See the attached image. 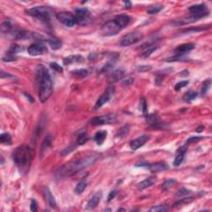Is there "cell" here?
Listing matches in <instances>:
<instances>
[{
    "label": "cell",
    "instance_id": "obj_1",
    "mask_svg": "<svg viewBox=\"0 0 212 212\" xmlns=\"http://www.w3.org/2000/svg\"><path fill=\"white\" fill-rule=\"evenodd\" d=\"M36 81L38 88V96L44 103L50 98L53 92V84L50 73L43 65H39L36 71Z\"/></svg>",
    "mask_w": 212,
    "mask_h": 212
},
{
    "label": "cell",
    "instance_id": "obj_2",
    "mask_svg": "<svg viewBox=\"0 0 212 212\" xmlns=\"http://www.w3.org/2000/svg\"><path fill=\"white\" fill-rule=\"evenodd\" d=\"M33 150L28 145H22L13 152V160L21 173H28L33 158Z\"/></svg>",
    "mask_w": 212,
    "mask_h": 212
},
{
    "label": "cell",
    "instance_id": "obj_3",
    "mask_svg": "<svg viewBox=\"0 0 212 212\" xmlns=\"http://www.w3.org/2000/svg\"><path fill=\"white\" fill-rule=\"evenodd\" d=\"M99 154H91L90 156L78 159L74 162H71L67 164L64 165L59 171V175L62 177H70L76 174L77 172H81V170L85 169L86 167H89L90 165L94 164L96 161L99 159Z\"/></svg>",
    "mask_w": 212,
    "mask_h": 212
},
{
    "label": "cell",
    "instance_id": "obj_4",
    "mask_svg": "<svg viewBox=\"0 0 212 212\" xmlns=\"http://www.w3.org/2000/svg\"><path fill=\"white\" fill-rule=\"evenodd\" d=\"M189 11L190 13H191V16L187 19V20H189L188 23L198 20L200 18H204V17H205V16L209 14V11L207 9L206 5H205L203 3L197 4V5H193L192 7H190Z\"/></svg>",
    "mask_w": 212,
    "mask_h": 212
},
{
    "label": "cell",
    "instance_id": "obj_5",
    "mask_svg": "<svg viewBox=\"0 0 212 212\" xmlns=\"http://www.w3.org/2000/svg\"><path fill=\"white\" fill-rule=\"evenodd\" d=\"M26 13L34 18H39L44 22L49 21V18H50V9L47 7H44V6H38V7L28 9L26 10Z\"/></svg>",
    "mask_w": 212,
    "mask_h": 212
},
{
    "label": "cell",
    "instance_id": "obj_6",
    "mask_svg": "<svg viewBox=\"0 0 212 212\" xmlns=\"http://www.w3.org/2000/svg\"><path fill=\"white\" fill-rule=\"evenodd\" d=\"M144 38V36L141 33L139 32H132L129 33L126 35H124L121 38V40L119 42V44L122 46H129L134 45L135 43L139 42V41H141Z\"/></svg>",
    "mask_w": 212,
    "mask_h": 212
},
{
    "label": "cell",
    "instance_id": "obj_7",
    "mask_svg": "<svg viewBox=\"0 0 212 212\" xmlns=\"http://www.w3.org/2000/svg\"><path fill=\"white\" fill-rule=\"evenodd\" d=\"M117 120V115L115 114H108L105 115L95 117L91 119V124L93 126H99V125H104V124H113Z\"/></svg>",
    "mask_w": 212,
    "mask_h": 212
},
{
    "label": "cell",
    "instance_id": "obj_8",
    "mask_svg": "<svg viewBox=\"0 0 212 212\" xmlns=\"http://www.w3.org/2000/svg\"><path fill=\"white\" fill-rule=\"evenodd\" d=\"M122 29L119 28V26L115 23L114 20H111L107 22L105 24H104L101 28V33L103 36L109 37V36H114L121 31Z\"/></svg>",
    "mask_w": 212,
    "mask_h": 212
},
{
    "label": "cell",
    "instance_id": "obj_9",
    "mask_svg": "<svg viewBox=\"0 0 212 212\" xmlns=\"http://www.w3.org/2000/svg\"><path fill=\"white\" fill-rule=\"evenodd\" d=\"M75 18L76 23L79 25H86L91 19V13L88 8H79L75 11Z\"/></svg>",
    "mask_w": 212,
    "mask_h": 212
},
{
    "label": "cell",
    "instance_id": "obj_10",
    "mask_svg": "<svg viewBox=\"0 0 212 212\" xmlns=\"http://www.w3.org/2000/svg\"><path fill=\"white\" fill-rule=\"evenodd\" d=\"M56 18L62 24L68 28H72L76 24L75 15L69 12H61L56 14Z\"/></svg>",
    "mask_w": 212,
    "mask_h": 212
},
{
    "label": "cell",
    "instance_id": "obj_11",
    "mask_svg": "<svg viewBox=\"0 0 212 212\" xmlns=\"http://www.w3.org/2000/svg\"><path fill=\"white\" fill-rule=\"evenodd\" d=\"M28 51L31 56H40L47 52V48L42 42H37L30 45L28 48Z\"/></svg>",
    "mask_w": 212,
    "mask_h": 212
},
{
    "label": "cell",
    "instance_id": "obj_12",
    "mask_svg": "<svg viewBox=\"0 0 212 212\" xmlns=\"http://www.w3.org/2000/svg\"><path fill=\"white\" fill-rule=\"evenodd\" d=\"M114 87H113V86H109V87H108V88L105 90V91L104 92L103 95L99 98V99L95 103V109H99V108H101L104 104H106L107 102H109V100L110 99V98H111V96L114 95Z\"/></svg>",
    "mask_w": 212,
    "mask_h": 212
},
{
    "label": "cell",
    "instance_id": "obj_13",
    "mask_svg": "<svg viewBox=\"0 0 212 212\" xmlns=\"http://www.w3.org/2000/svg\"><path fill=\"white\" fill-rule=\"evenodd\" d=\"M149 139H150V136L148 135V134L142 135V136L139 137V138H137L134 140L130 142V148L133 150H137V149L140 148L141 147L144 146V144L148 141Z\"/></svg>",
    "mask_w": 212,
    "mask_h": 212
},
{
    "label": "cell",
    "instance_id": "obj_14",
    "mask_svg": "<svg viewBox=\"0 0 212 212\" xmlns=\"http://www.w3.org/2000/svg\"><path fill=\"white\" fill-rule=\"evenodd\" d=\"M43 192V197H44V199H45L46 204L49 205L50 207L53 208V209H56V200L54 198V197L51 194V192L47 187H45L42 191Z\"/></svg>",
    "mask_w": 212,
    "mask_h": 212
},
{
    "label": "cell",
    "instance_id": "obj_15",
    "mask_svg": "<svg viewBox=\"0 0 212 212\" xmlns=\"http://www.w3.org/2000/svg\"><path fill=\"white\" fill-rule=\"evenodd\" d=\"M101 198H102V192H97L92 196L90 201L87 203L86 205V209L87 210H93L95 209L99 205L100 201Z\"/></svg>",
    "mask_w": 212,
    "mask_h": 212
},
{
    "label": "cell",
    "instance_id": "obj_16",
    "mask_svg": "<svg viewBox=\"0 0 212 212\" xmlns=\"http://www.w3.org/2000/svg\"><path fill=\"white\" fill-rule=\"evenodd\" d=\"M114 20L119 26V28L121 29H124L131 22V18H130L129 16L126 15V14H120V15L116 16Z\"/></svg>",
    "mask_w": 212,
    "mask_h": 212
},
{
    "label": "cell",
    "instance_id": "obj_17",
    "mask_svg": "<svg viewBox=\"0 0 212 212\" xmlns=\"http://www.w3.org/2000/svg\"><path fill=\"white\" fill-rule=\"evenodd\" d=\"M195 48V44L193 43H186V44H182L178 46L176 50L175 53L176 55H185L187 52H189Z\"/></svg>",
    "mask_w": 212,
    "mask_h": 212
},
{
    "label": "cell",
    "instance_id": "obj_18",
    "mask_svg": "<svg viewBox=\"0 0 212 212\" xmlns=\"http://www.w3.org/2000/svg\"><path fill=\"white\" fill-rule=\"evenodd\" d=\"M124 76V71L122 69H117L115 71H112L111 73H109L108 79H109V82L114 83L119 81V80H122Z\"/></svg>",
    "mask_w": 212,
    "mask_h": 212
},
{
    "label": "cell",
    "instance_id": "obj_19",
    "mask_svg": "<svg viewBox=\"0 0 212 212\" xmlns=\"http://www.w3.org/2000/svg\"><path fill=\"white\" fill-rule=\"evenodd\" d=\"M187 146H182L177 150V156H176V158H175L174 162H173V165L175 167H178V166L182 164V162H183V159H184L186 152H187Z\"/></svg>",
    "mask_w": 212,
    "mask_h": 212
},
{
    "label": "cell",
    "instance_id": "obj_20",
    "mask_svg": "<svg viewBox=\"0 0 212 212\" xmlns=\"http://www.w3.org/2000/svg\"><path fill=\"white\" fill-rule=\"evenodd\" d=\"M148 167L152 172H163V171H166V170L169 168L167 163L162 162H156V163H153V164L149 165Z\"/></svg>",
    "mask_w": 212,
    "mask_h": 212
},
{
    "label": "cell",
    "instance_id": "obj_21",
    "mask_svg": "<svg viewBox=\"0 0 212 212\" xmlns=\"http://www.w3.org/2000/svg\"><path fill=\"white\" fill-rule=\"evenodd\" d=\"M85 61V58L81 55H73L69 56L63 60L64 65H70L71 63H81Z\"/></svg>",
    "mask_w": 212,
    "mask_h": 212
},
{
    "label": "cell",
    "instance_id": "obj_22",
    "mask_svg": "<svg viewBox=\"0 0 212 212\" xmlns=\"http://www.w3.org/2000/svg\"><path fill=\"white\" fill-rule=\"evenodd\" d=\"M155 182H156V178L155 177H148V178H147V179L144 180L143 182H140L138 186H139V189L143 190L153 186L155 184Z\"/></svg>",
    "mask_w": 212,
    "mask_h": 212
},
{
    "label": "cell",
    "instance_id": "obj_23",
    "mask_svg": "<svg viewBox=\"0 0 212 212\" xmlns=\"http://www.w3.org/2000/svg\"><path fill=\"white\" fill-rule=\"evenodd\" d=\"M106 138H107V131L101 130V131L96 133L95 137H94V140L96 142V144L98 145H101L104 142Z\"/></svg>",
    "mask_w": 212,
    "mask_h": 212
},
{
    "label": "cell",
    "instance_id": "obj_24",
    "mask_svg": "<svg viewBox=\"0 0 212 212\" xmlns=\"http://www.w3.org/2000/svg\"><path fill=\"white\" fill-rule=\"evenodd\" d=\"M47 41L49 42V45L51 46V47L52 48L53 50H58L62 46V42L57 38H51L50 39H48Z\"/></svg>",
    "mask_w": 212,
    "mask_h": 212
},
{
    "label": "cell",
    "instance_id": "obj_25",
    "mask_svg": "<svg viewBox=\"0 0 212 212\" xmlns=\"http://www.w3.org/2000/svg\"><path fill=\"white\" fill-rule=\"evenodd\" d=\"M87 185H88V182L86 181H81L76 185V189H75V193L76 195H81V193H83V192L86 190V188L87 187Z\"/></svg>",
    "mask_w": 212,
    "mask_h": 212
},
{
    "label": "cell",
    "instance_id": "obj_26",
    "mask_svg": "<svg viewBox=\"0 0 212 212\" xmlns=\"http://www.w3.org/2000/svg\"><path fill=\"white\" fill-rule=\"evenodd\" d=\"M72 75H73L75 77H76L77 79H81L85 78L86 76H88V71L86 69H80V70H76V71H73L72 72Z\"/></svg>",
    "mask_w": 212,
    "mask_h": 212
},
{
    "label": "cell",
    "instance_id": "obj_27",
    "mask_svg": "<svg viewBox=\"0 0 212 212\" xmlns=\"http://www.w3.org/2000/svg\"><path fill=\"white\" fill-rule=\"evenodd\" d=\"M197 95H198V94L197 92H195V91H187L183 96V99H184L185 102L190 103V102H192L193 99L197 98Z\"/></svg>",
    "mask_w": 212,
    "mask_h": 212
},
{
    "label": "cell",
    "instance_id": "obj_28",
    "mask_svg": "<svg viewBox=\"0 0 212 212\" xmlns=\"http://www.w3.org/2000/svg\"><path fill=\"white\" fill-rule=\"evenodd\" d=\"M157 49V46H147V47L144 49V51L141 53V56H143V57H148L152 53H153Z\"/></svg>",
    "mask_w": 212,
    "mask_h": 212
},
{
    "label": "cell",
    "instance_id": "obj_29",
    "mask_svg": "<svg viewBox=\"0 0 212 212\" xmlns=\"http://www.w3.org/2000/svg\"><path fill=\"white\" fill-rule=\"evenodd\" d=\"M162 8H163V6L161 5V4H154V5L150 6L148 8V13L149 14H157L162 10Z\"/></svg>",
    "mask_w": 212,
    "mask_h": 212
},
{
    "label": "cell",
    "instance_id": "obj_30",
    "mask_svg": "<svg viewBox=\"0 0 212 212\" xmlns=\"http://www.w3.org/2000/svg\"><path fill=\"white\" fill-rule=\"evenodd\" d=\"M189 59L186 57L185 55H176V56L170 57L167 59V61L171 62V61H187Z\"/></svg>",
    "mask_w": 212,
    "mask_h": 212
},
{
    "label": "cell",
    "instance_id": "obj_31",
    "mask_svg": "<svg viewBox=\"0 0 212 212\" xmlns=\"http://www.w3.org/2000/svg\"><path fill=\"white\" fill-rule=\"evenodd\" d=\"M129 129H130V127H129V124L124 125L123 128H121L119 130L118 134H117V137H119V138H124V137H125L127 134H129Z\"/></svg>",
    "mask_w": 212,
    "mask_h": 212
},
{
    "label": "cell",
    "instance_id": "obj_32",
    "mask_svg": "<svg viewBox=\"0 0 212 212\" xmlns=\"http://www.w3.org/2000/svg\"><path fill=\"white\" fill-rule=\"evenodd\" d=\"M176 183V180L175 179H167L163 183H162V190L163 191H167V190L169 189L170 187H172L173 185Z\"/></svg>",
    "mask_w": 212,
    "mask_h": 212
},
{
    "label": "cell",
    "instance_id": "obj_33",
    "mask_svg": "<svg viewBox=\"0 0 212 212\" xmlns=\"http://www.w3.org/2000/svg\"><path fill=\"white\" fill-rule=\"evenodd\" d=\"M11 140H12V138H11V135L8 133L2 134L1 136H0V141H1L2 144H11Z\"/></svg>",
    "mask_w": 212,
    "mask_h": 212
},
{
    "label": "cell",
    "instance_id": "obj_34",
    "mask_svg": "<svg viewBox=\"0 0 212 212\" xmlns=\"http://www.w3.org/2000/svg\"><path fill=\"white\" fill-rule=\"evenodd\" d=\"M168 210V207L164 205H155V206L152 207L151 209L149 210V211L152 212H164L167 211Z\"/></svg>",
    "mask_w": 212,
    "mask_h": 212
},
{
    "label": "cell",
    "instance_id": "obj_35",
    "mask_svg": "<svg viewBox=\"0 0 212 212\" xmlns=\"http://www.w3.org/2000/svg\"><path fill=\"white\" fill-rule=\"evenodd\" d=\"M51 136H47L43 142L42 145V153L46 151V149L51 146Z\"/></svg>",
    "mask_w": 212,
    "mask_h": 212
},
{
    "label": "cell",
    "instance_id": "obj_36",
    "mask_svg": "<svg viewBox=\"0 0 212 212\" xmlns=\"http://www.w3.org/2000/svg\"><path fill=\"white\" fill-rule=\"evenodd\" d=\"M87 140H88V137H87V134H86V132L81 133L78 136V139H77V144L78 145H82L85 143H86Z\"/></svg>",
    "mask_w": 212,
    "mask_h": 212
},
{
    "label": "cell",
    "instance_id": "obj_37",
    "mask_svg": "<svg viewBox=\"0 0 212 212\" xmlns=\"http://www.w3.org/2000/svg\"><path fill=\"white\" fill-rule=\"evenodd\" d=\"M23 50H24V48L23 46H21L12 45L10 46V48H9V50H8V52L13 53V54H15L16 55L17 53L19 52V51H23Z\"/></svg>",
    "mask_w": 212,
    "mask_h": 212
},
{
    "label": "cell",
    "instance_id": "obj_38",
    "mask_svg": "<svg viewBox=\"0 0 212 212\" xmlns=\"http://www.w3.org/2000/svg\"><path fill=\"white\" fill-rule=\"evenodd\" d=\"M17 56L15 54H13V53L10 52H7L5 54V56L3 57V61H16L17 60Z\"/></svg>",
    "mask_w": 212,
    "mask_h": 212
},
{
    "label": "cell",
    "instance_id": "obj_39",
    "mask_svg": "<svg viewBox=\"0 0 212 212\" xmlns=\"http://www.w3.org/2000/svg\"><path fill=\"white\" fill-rule=\"evenodd\" d=\"M11 23H9V21H7V22H4V23L2 24V27H1V31L3 33H9V31L11 30Z\"/></svg>",
    "mask_w": 212,
    "mask_h": 212
},
{
    "label": "cell",
    "instance_id": "obj_40",
    "mask_svg": "<svg viewBox=\"0 0 212 212\" xmlns=\"http://www.w3.org/2000/svg\"><path fill=\"white\" fill-rule=\"evenodd\" d=\"M140 104H141V109L143 114H144V115H148V104H147L146 99H141Z\"/></svg>",
    "mask_w": 212,
    "mask_h": 212
},
{
    "label": "cell",
    "instance_id": "obj_41",
    "mask_svg": "<svg viewBox=\"0 0 212 212\" xmlns=\"http://www.w3.org/2000/svg\"><path fill=\"white\" fill-rule=\"evenodd\" d=\"M210 80H207V81H205L204 82V84H203V86H202V89H201V94L202 95H205V94H206L207 91L209 90L210 86Z\"/></svg>",
    "mask_w": 212,
    "mask_h": 212
},
{
    "label": "cell",
    "instance_id": "obj_42",
    "mask_svg": "<svg viewBox=\"0 0 212 212\" xmlns=\"http://www.w3.org/2000/svg\"><path fill=\"white\" fill-rule=\"evenodd\" d=\"M188 83H189V81H181V82H179V83L176 84V86H175V91H180V90H182V88H184L185 86H187V85H188Z\"/></svg>",
    "mask_w": 212,
    "mask_h": 212
},
{
    "label": "cell",
    "instance_id": "obj_43",
    "mask_svg": "<svg viewBox=\"0 0 212 212\" xmlns=\"http://www.w3.org/2000/svg\"><path fill=\"white\" fill-rule=\"evenodd\" d=\"M191 191L188 189H186V188H181V189L177 192V196H179V197H181V196H187V195H189L190 193H191Z\"/></svg>",
    "mask_w": 212,
    "mask_h": 212
},
{
    "label": "cell",
    "instance_id": "obj_44",
    "mask_svg": "<svg viewBox=\"0 0 212 212\" xmlns=\"http://www.w3.org/2000/svg\"><path fill=\"white\" fill-rule=\"evenodd\" d=\"M202 138H203V137H199V136L192 137V138H189V139H187V144H194V143H197V142L200 141V140H201Z\"/></svg>",
    "mask_w": 212,
    "mask_h": 212
},
{
    "label": "cell",
    "instance_id": "obj_45",
    "mask_svg": "<svg viewBox=\"0 0 212 212\" xmlns=\"http://www.w3.org/2000/svg\"><path fill=\"white\" fill-rule=\"evenodd\" d=\"M151 66H139L137 67V71L139 72H145V71H148L151 70Z\"/></svg>",
    "mask_w": 212,
    "mask_h": 212
},
{
    "label": "cell",
    "instance_id": "obj_46",
    "mask_svg": "<svg viewBox=\"0 0 212 212\" xmlns=\"http://www.w3.org/2000/svg\"><path fill=\"white\" fill-rule=\"evenodd\" d=\"M51 67L52 69H54V70H56V71H58V72H62L63 71V69H62V67H61V66H59L58 64L56 63V62H53V63H51Z\"/></svg>",
    "mask_w": 212,
    "mask_h": 212
},
{
    "label": "cell",
    "instance_id": "obj_47",
    "mask_svg": "<svg viewBox=\"0 0 212 212\" xmlns=\"http://www.w3.org/2000/svg\"><path fill=\"white\" fill-rule=\"evenodd\" d=\"M30 209L32 211H37V210H38V203H37V201H36V200H34V199L32 200V201H31Z\"/></svg>",
    "mask_w": 212,
    "mask_h": 212
},
{
    "label": "cell",
    "instance_id": "obj_48",
    "mask_svg": "<svg viewBox=\"0 0 212 212\" xmlns=\"http://www.w3.org/2000/svg\"><path fill=\"white\" fill-rule=\"evenodd\" d=\"M74 148H72V147H68L67 148H66L65 150H63V151L61 152V155H62V156L67 155V154L70 153L72 150H74Z\"/></svg>",
    "mask_w": 212,
    "mask_h": 212
},
{
    "label": "cell",
    "instance_id": "obj_49",
    "mask_svg": "<svg viewBox=\"0 0 212 212\" xmlns=\"http://www.w3.org/2000/svg\"><path fill=\"white\" fill-rule=\"evenodd\" d=\"M133 83H134V79L128 78V79H126V80H124L123 85L125 86H130V85H132Z\"/></svg>",
    "mask_w": 212,
    "mask_h": 212
},
{
    "label": "cell",
    "instance_id": "obj_50",
    "mask_svg": "<svg viewBox=\"0 0 212 212\" xmlns=\"http://www.w3.org/2000/svg\"><path fill=\"white\" fill-rule=\"evenodd\" d=\"M116 194H117L116 191H112V192H109V197H108V201H110L112 199H114V197H115V196H116Z\"/></svg>",
    "mask_w": 212,
    "mask_h": 212
},
{
    "label": "cell",
    "instance_id": "obj_51",
    "mask_svg": "<svg viewBox=\"0 0 212 212\" xmlns=\"http://www.w3.org/2000/svg\"><path fill=\"white\" fill-rule=\"evenodd\" d=\"M12 76H13L8 73V72H4L3 71H1V78L2 79L5 78V77H12Z\"/></svg>",
    "mask_w": 212,
    "mask_h": 212
},
{
    "label": "cell",
    "instance_id": "obj_52",
    "mask_svg": "<svg viewBox=\"0 0 212 212\" xmlns=\"http://www.w3.org/2000/svg\"><path fill=\"white\" fill-rule=\"evenodd\" d=\"M148 166L149 165L146 162H140L136 164V167H148Z\"/></svg>",
    "mask_w": 212,
    "mask_h": 212
},
{
    "label": "cell",
    "instance_id": "obj_53",
    "mask_svg": "<svg viewBox=\"0 0 212 212\" xmlns=\"http://www.w3.org/2000/svg\"><path fill=\"white\" fill-rule=\"evenodd\" d=\"M124 3L125 4V7H124V8H131V3H130V2H129V1H127V2H124Z\"/></svg>",
    "mask_w": 212,
    "mask_h": 212
},
{
    "label": "cell",
    "instance_id": "obj_54",
    "mask_svg": "<svg viewBox=\"0 0 212 212\" xmlns=\"http://www.w3.org/2000/svg\"><path fill=\"white\" fill-rule=\"evenodd\" d=\"M200 127H201V128H199V127H198V128H197L196 130H197V132H199V133H201V132L203 130V129H204V128H203V126H200Z\"/></svg>",
    "mask_w": 212,
    "mask_h": 212
},
{
    "label": "cell",
    "instance_id": "obj_55",
    "mask_svg": "<svg viewBox=\"0 0 212 212\" xmlns=\"http://www.w3.org/2000/svg\"><path fill=\"white\" fill-rule=\"evenodd\" d=\"M119 210H124V209H119Z\"/></svg>",
    "mask_w": 212,
    "mask_h": 212
}]
</instances>
